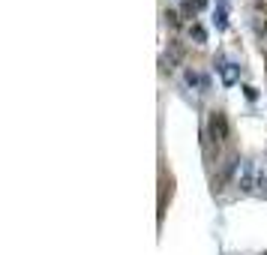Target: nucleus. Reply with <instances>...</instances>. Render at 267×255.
I'll return each mask as SVG.
<instances>
[{"mask_svg":"<svg viewBox=\"0 0 267 255\" xmlns=\"http://www.w3.org/2000/svg\"><path fill=\"white\" fill-rule=\"evenodd\" d=\"M210 135H213V141H225L228 138V123H225V114H219V111H213L210 114Z\"/></svg>","mask_w":267,"mask_h":255,"instance_id":"obj_2","label":"nucleus"},{"mask_svg":"<svg viewBox=\"0 0 267 255\" xmlns=\"http://www.w3.org/2000/svg\"><path fill=\"white\" fill-rule=\"evenodd\" d=\"M186 81H189V84H204L201 75H195V72H186Z\"/></svg>","mask_w":267,"mask_h":255,"instance_id":"obj_5","label":"nucleus"},{"mask_svg":"<svg viewBox=\"0 0 267 255\" xmlns=\"http://www.w3.org/2000/svg\"><path fill=\"white\" fill-rule=\"evenodd\" d=\"M234 180H237V186L243 192H252L255 189V171H252V162H249V159L237 162V177Z\"/></svg>","mask_w":267,"mask_h":255,"instance_id":"obj_1","label":"nucleus"},{"mask_svg":"<svg viewBox=\"0 0 267 255\" xmlns=\"http://www.w3.org/2000/svg\"><path fill=\"white\" fill-rule=\"evenodd\" d=\"M192 36H195V42H204V30L201 27H192Z\"/></svg>","mask_w":267,"mask_h":255,"instance_id":"obj_4","label":"nucleus"},{"mask_svg":"<svg viewBox=\"0 0 267 255\" xmlns=\"http://www.w3.org/2000/svg\"><path fill=\"white\" fill-rule=\"evenodd\" d=\"M219 69H222V81H225V84H234V81H237V66H234V63H222Z\"/></svg>","mask_w":267,"mask_h":255,"instance_id":"obj_3","label":"nucleus"}]
</instances>
